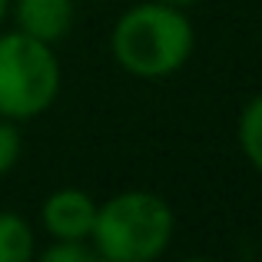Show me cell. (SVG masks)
<instances>
[{
    "label": "cell",
    "instance_id": "obj_1",
    "mask_svg": "<svg viewBox=\"0 0 262 262\" xmlns=\"http://www.w3.org/2000/svg\"><path fill=\"white\" fill-rule=\"evenodd\" d=\"M196 30L183 7L143 0L116 17L110 30V53L116 67L136 80H166L189 63Z\"/></svg>",
    "mask_w": 262,
    "mask_h": 262
},
{
    "label": "cell",
    "instance_id": "obj_2",
    "mask_svg": "<svg viewBox=\"0 0 262 262\" xmlns=\"http://www.w3.org/2000/svg\"><path fill=\"white\" fill-rule=\"evenodd\" d=\"M173 206L160 192L126 189L96 206L90 246L106 262H153L173 246Z\"/></svg>",
    "mask_w": 262,
    "mask_h": 262
},
{
    "label": "cell",
    "instance_id": "obj_3",
    "mask_svg": "<svg viewBox=\"0 0 262 262\" xmlns=\"http://www.w3.org/2000/svg\"><path fill=\"white\" fill-rule=\"evenodd\" d=\"M63 86V67L53 50L17 27L0 30V116L27 123L43 116Z\"/></svg>",
    "mask_w": 262,
    "mask_h": 262
},
{
    "label": "cell",
    "instance_id": "obj_4",
    "mask_svg": "<svg viewBox=\"0 0 262 262\" xmlns=\"http://www.w3.org/2000/svg\"><path fill=\"white\" fill-rule=\"evenodd\" d=\"M96 206L100 203L86 189H77V186L53 189L40 203V226L50 239H86L90 243Z\"/></svg>",
    "mask_w": 262,
    "mask_h": 262
},
{
    "label": "cell",
    "instance_id": "obj_5",
    "mask_svg": "<svg viewBox=\"0 0 262 262\" xmlns=\"http://www.w3.org/2000/svg\"><path fill=\"white\" fill-rule=\"evenodd\" d=\"M10 20L20 33L57 47L77 20L73 0H10Z\"/></svg>",
    "mask_w": 262,
    "mask_h": 262
},
{
    "label": "cell",
    "instance_id": "obj_6",
    "mask_svg": "<svg viewBox=\"0 0 262 262\" xmlns=\"http://www.w3.org/2000/svg\"><path fill=\"white\" fill-rule=\"evenodd\" d=\"M37 259V232L20 212L0 209V262Z\"/></svg>",
    "mask_w": 262,
    "mask_h": 262
},
{
    "label": "cell",
    "instance_id": "obj_7",
    "mask_svg": "<svg viewBox=\"0 0 262 262\" xmlns=\"http://www.w3.org/2000/svg\"><path fill=\"white\" fill-rule=\"evenodd\" d=\"M236 140L243 149L246 163L256 173H262V93L252 96L239 113V126H236Z\"/></svg>",
    "mask_w": 262,
    "mask_h": 262
},
{
    "label": "cell",
    "instance_id": "obj_8",
    "mask_svg": "<svg viewBox=\"0 0 262 262\" xmlns=\"http://www.w3.org/2000/svg\"><path fill=\"white\" fill-rule=\"evenodd\" d=\"M37 259H43V262H93L96 252L86 239H50L43 249H37Z\"/></svg>",
    "mask_w": 262,
    "mask_h": 262
},
{
    "label": "cell",
    "instance_id": "obj_9",
    "mask_svg": "<svg viewBox=\"0 0 262 262\" xmlns=\"http://www.w3.org/2000/svg\"><path fill=\"white\" fill-rule=\"evenodd\" d=\"M24 156V133H20V123L0 116V176L13 173Z\"/></svg>",
    "mask_w": 262,
    "mask_h": 262
},
{
    "label": "cell",
    "instance_id": "obj_10",
    "mask_svg": "<svg viewBox=\"0 0 262 262\" xmlns=\"http://www.w3.org/2000/svg\"><path fill=\"white\" fill-rule=\"evenodd\" d=\"M7 20H10V0H0V30H4Z\"/></svg>",
    "mask_w": 262,
    "mask_h": 262
},
{
    "label": "cell",
    "instance_id": "obj_11",
    "mask_svg": "<svg viewBox=\"0 0 262 262\" xmlns=\"http://www.w3.org/2000/svg\"><path fill=\"white\" fill-rule=\"evenodd\" d=\"M163 4H173V7H196V4H203V0H163Z\"/></svg>",
    "mask_w": 262,
    "mask_h": 262
}]
</instances>
